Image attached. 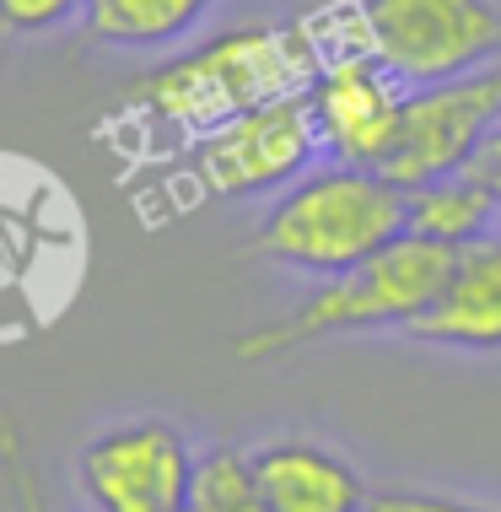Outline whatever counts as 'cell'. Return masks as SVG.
<instances>
[{"instance_id":"6da1fadb","label":"cell","mask_w":501,"mask_h":512,"mask_svg":"<svg viewBox=\"0 0 501 512\" xmlns=\"http://www.w3.org/2000/svg\"><path fill=\"white\" fill-rule=\"evenodd\" d=\"M324 54H329L324 33L308 17L243 22L205 38L200 49L151 65L146 76H135L124 108L194 141V135L216 130L221 119L243 114V108L286 98V92H308Z\"/></svg>"},{"instance_id":"7a4b0ae2","label":"cell","mask_w":501,"mask_h":512,"mask_svg":"<svg viewBox=\"0 0 501 512\" xmlns=\"http://www.w3.org/2000/svg\"><path fill=\"white\" fill-rule=\"evenodd\" d=\"M399 232H405V189L378 168L324 157L275 195L248 238V254L329 281L388 248Z\"/></svg>"},{"instance_id":"3957f363","label":"cell","mask_w":501,"mask_h":512,"mask_svg":"<svg viewBox=\"0 0 501 512\" xmlns=\"http://www.w3.org/2000/svg\"><path fill=\"white\" fill-rule=\"evenodd\" d=\"M453 270V248L399 232L388 248L372 259L318 281L286 318L254 324L232 340L238 362H275L302 345L334 340V335H367V329H415L431 313V302L442 297V281Z\"/></svg>"},{"instance_id":"277c9868","label":"cell","mask_w":501,"mask_h":512,"mask_svg":"<svg viewBox=\"0 0 501 512\" xmlns=\"http://www.w3.org/2000/svg\"><path fill=\"white\" fill-rule=\"evenodd\" d=\"M356 44L405 92L501 60L491 0H356Z\"/></svg>"},{"instance_id":"5b68a950","label":"cell","mask_w":501,"mask_h":512,"mask_svg":"<svg viewBox=\"0 0 501 512\" xmlns=\"http://www.w3.org/2000/svg\"><path fill=\"white\" fill-rule=\"evenodd\" d=\"M318 157L324 146L313 130L308 92H286L194 135L184 151V173L205 200H259L302 178Z\"/></svg>"},{"instance_id":"8992f818","label":"cell","mask_w":501,"mask_h":512,"mask_svg":"<svg viewBox=\"0 0 501 512\" xmlns=\"http://www.w3.org/2000/svg\"><path fill=\"white\" fill-rule=\"evenodd\" d=\"M496 124H501V60L475 65L453 81H437V87H415L405 92V108H399L394 151H388L383 173L399 189H415L426 178L475 168L480 146L491 141Z\"/></svg>"},{"instance_id":"52a82bcc","label":"cell","mask_w":501,"mask_h":512,"mask_svg":"<svg viewBox=\"0 0 501 512\" xmlns=\"http://www.w3.org/2000/svg\"><path fill=\"white\" fill-rule=\"evenodd\" d=\"M194 480V448L173 421L103 426L76 453V486L92 512H184Z\"/></svg>"},{"instance_id":"ba28073f","label":"cell","mask_w":501,"mask_h":512,"mask_svg":"<svg viewBox=\"0 0 501 512\" xmlns=\"http://www.w3.org/2000/svg\"><path fill=\"white\" fill-rule=\"evenodd\" d=\"M308 108L313 130L329 162H351V168H378L394 151L399 108H405V87L383 71L361 44L329 49L318 76L308 81Z\"/></svg>"},{"instance_id":"9c48e42d","label":"cell","mask_w":501,"mask_h":512,"mask_svg":"<svg viewBox=\"0 0 501 512\" xmlns=\"http://www.w3.org/2000/svg\"><path fill=\"white\" fill-rule=\"evenodd\" d=\"M410 335L475 356L501 351V227L458 248L448 281H442V297L431 302V313Z\"/></svg>"},{"instance_id":"30bf717a","label":"cell","mask_w":501,"mask_h":512,"mask_svg":"<svg viewBox=\"0 0 501 512\" xmlns=\"http://www.w3.org/2000/svg\"><path fill=\"white\" fill-rule=\"evenodd\" d=\"M270 512H367L372 491L334 448L313 437H275L248 453Z\"/></svg>"},{"instance_id":"8fae6325","label":"cell","mask_w":501,"mask_h":512,"mask_svg":"<svg viewBox=\"0 0 501 512\" xmlns=\"http://www.w3.org/2000/svg\"><path fill=\"white\" fill-rule=\"evenodd\" d=\"M496 221H501V205L475 168H458L405 189V232L453 248V254L464 243L485 238V232H496Z\"/></svg>"},{"instance_id":"7c38bea8","label":"cell","mask_w":501,"mask_h":512,"mask_svg":"<svg viewBox=\"0 0 501 512\" xmlns=\"http://www.w3.org/2000/svg\"><path fill=\"white\" fill-rule=\"evenodd\" d=\"M216 0H87L81 27L103 49H167L211 17Z\"/></svg>"},{"instance_id":"4fadbf2b","label":"cell","mask_w":501,"mask_h":512,"mask_svg":"<svg viewBox=\"0 0 501 512\" xmlns=\"http://www.w3.org/2000/svg\"><path fill=\"white\" fill-rule=\"evenodd\" d=\"M189 512H270V502L259 496V480H254V459L238 448L194 453Z\"/></svg>"},{"instance_id":"5bb4252c","label":"cell","mask_w":501,"mask_h":512,"mask_svg":"<svg viewBox=\"0 0 501 512\" xmlns=\"http://www.w3.org/2000/svg\"><path fill=\"white\" fill-rule=\"evenodd\" d=\"M0 480L11 491V512H54L49 496H44V480H38V464L27 453V437H22V421L0 405Z\"/></svg>"},{"instance_id":"9a60e30c","label":"cell","mask_w":501,"mask_h":512,"mask_svg":"<svg viewBox=\"0 0 501 512\" xmlns=\"http://www.w3.org/2000/svg\"><path fill=\"white\" fill-rule=\"evenodd\" d=\"M81 6L87 0H0V33H17V38L54 33L65 22H81Z\"/></svg>"},{"instance_id":"2e32d148","label":"cell","mask_w":501,"mask_h":512,"mask_svg":"<svg viewBox=\"0 0 501 512\" xmlns=\"http://www.w3.org/2000/svg\"><path fill=\"white\" fill-rule=\"evenodd\" d=\"M367 512H496V507H475V502L431 496V491H372Z\"/></svg>"},{"instance_id":"e0dca14e","label":"cell","mask_w":501,"mask_h":512,"mask_svg":"<svg viewBox=\"0 0 501 512\" xmlns=\"http://www.w3.org/2000/svg\"><path fill=\"white\" fill-rule=\"evenodd\" d=\"M475 173L491 184V195H496V205H501V124L491 130V141L480 146V157H475Z\"/></svg>"},{"instance_id":"ac0fdd59","label":"cell","mask_w":501,"mask_h":512,"mask_svg":"<svg viewBox=\"0 0 501 512\" xmlns=\"http://www.w3.org/2000/svg\"><path fill=\"white\" fill-rule=\"evenodd\" d=\"M184 512H189V507H184Z\"/></svg>"}]
</instances>
